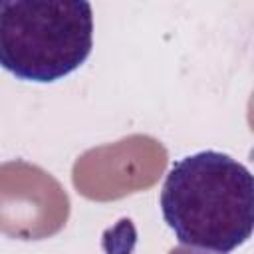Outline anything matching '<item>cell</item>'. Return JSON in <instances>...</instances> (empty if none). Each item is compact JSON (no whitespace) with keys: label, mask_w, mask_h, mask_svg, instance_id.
I'll return each instance as SVG.
<instances>
[{"label":"cell","mask_w":254,"mask_h":254,"mask_svg":"<svg viewBox=\"0 0 254 254\" xmlns=\"http://www.w3.org/2000/svg\"><path fill=\"white\" fill-rule=\"evenodd\" d=\"M159 204L181 244L228 254L252 236L254 179L234 157L198 151L171 167Z\"/></svg>","instance_id":"6da1fadb"},{"label":"cell","mask_w":254,"mask_h":254,"mask_svg":"<svg viewBox=\"0 0 254 254\" xmlns=\"http://www.w3.org/2000/svg\"><path fill=\"white\" fill-rule=\"evenodd\" d=\"M93 48L85 0H0V67L24 81L50 83L75 71Z\"/></svg>","instance_id":"7a4b0ae2"},{"label":"cell","mask_w":254,"mask_h":254,"mask_svg":"<svg viewBox=\"0 0 254 254\" xmlns=\"http://www.w3.org/2000/svg\"><path fill=\"white\" fill-rule=\"evenodd\" d=\"M169 254H220V252H214V250H206V248H196V246H177V248H171Z\"/></svg>","instance_id":"3957f363"}]
</instances>
